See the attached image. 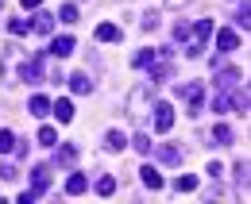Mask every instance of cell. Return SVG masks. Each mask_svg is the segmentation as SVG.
Returning a JSON list of instances; mask_svg holds the SVG:
<instances>
[{
	"label": "cell",
	"mask_w": 251,
	"mask_h": 204,
	"mask_svg": "<svg viewBox=\"0 0 251 204\" xmlns=\"http://www.w3.org/2000/svg\"><path fill=\"white\" fill-rule=\"evenodd\" d=\"M139 181H143L151 193H158V189H162V174H158L155 166H143V170H139Z\"/></svg>",
	"instance_id": "obj_9"
},
{
	"label": "cell",
	"mask_w": 251,
	"mask_h": 204,
	"mask_svg": "<svg viewBox=\"0 0 251 204\" xmlns=\"http://www.w3.org/2000/svg\"><path fill=\"white\" fill-rule=\"evenodd\" d=\"M20 4H24V12H39V4H43V0H20Z\"/></svg>",
	"instance_id": "obj_33"
},
{
	"label": "cell",
	"mask_w": 251,
	"mask_h": 204,
	"mask_svg": "<svg viewBox=\"0 0 251 204\" xmlns=\"http://www.w3.org/2000/svg\"><path fill=\"white\" fill-rule=\"evenodd\" d=\"M62 23H77V4H62Z\"/></svg>",
	"instance_id": "obj_25"
},
{
	"label": "cell",
	"mask_w": 251,
	"mask_h": 204,
	"mask_svg": "<svg viewBox=\"0 0 251 204\" xmlns=\"http://www.w3.org/2000/svg\"><path fill=\"white\" fill-rule=\"evenodd\" d=\"M236 181H240V189L248 193V162H236Z\"/></svg>",
	"instance_id": "obj_28"
},
{
	"label": "cell",
	"mask_w": 251,
	"mask_h": 204,
	"mask_svg": "<svg viewBox=\"0 0 251 204\" xmlns=\"http://www.w3.org/2000/svg\"><path fill=\"white\" fill-rule=\"evenodd\" d=\"M70 89H74V92H81V96H85V92H89V89H93V81H89V73H74V77H70Z\"/></svg>",
	"instance_id": "obj_18"
},
{
	"label": "cell",
	"mask_w": 251,
	"mask_h": 204,
	"mask_svg": "<svg viewBox=\"0 0 251 204\" xmlns=\"http://www.w3.org/2000/svg\"><path fill=\"white\" fill-rule=\"evenodd\" d=\"M131 66H135V69H147V66H155V50H139Z\"/></svg>",
	"instance_id": "obj_22"
},
{
	"label": "cell",
	"mask_w": 251,
	"mask_h": 204,
	"mask_svg": "<svg viewBox=\"0 0 251 204\" xmlns=\"http://www.w3.org/2000/svg\"><path fill=\"white\" fill-rule=\"evenodd\" d=\"M12 146H16V135L12 131H0V154H8Z\"/></svg>",
	"instance_id": "obj_29"
},
{
	"label": "cell",
	"mask_w": 251,
	"mask_h": 204,
	"mask_svg": "<svg viewBox=\"0 0 251 204\" xmlns=\"http://www.w3.org/2000/svg\"><path fill=\"white\" fill-rule=\"evenodd\" d=\"M27 112H31V116H50V100H47V96H31V100H27Z\"/></svg>",
	"instance_id": "obj_14"
},
{
	"label": "cell",
	"mask_w": 251,
	"mask_h": 204,
	"mask_svg": "<svg viewBox=\"0 0 251 204\" xmlns=\"http://www.w3.org/2000/svg\"><path fill=\"white\" fill-rule=\"evenodd\" d=\"M209 139H217V146H232V127H228V123H217Z\"/></svg>",
	"instance_id": "obj_16"
},
{
	"label": "cell",
	"mask_w": 251,
	"mask_h": 204,
	"mask_svg": "<svg viewBox=\"0 0 251 204\" xmlns=\"http://www.w3.org/2000/svg\"><path fill=\"white\" fill-rule=\"evenodd\" d=\"M50 189V166H35V174H31V193L35 197H43Z\"/></svg>",
	"instance_id": "obj_7"
},
{
	"label": "cell",
	"mask_w": 251,
	"mask_h": 204,
	"mask_svg": "<svg viewBox=\"0 0 251 204\" xmlns=\"http://www.w3.org/2000/svg\"><path fill=\"white\" fill-rule=\"evenodd\" d=\"M16 177H20V170H16V166H8V162L0 166V181H16Z\"/></svg>",
	"instance_id": "obj_30"
},
{
	"label": "cell",
	"mask_w": 251,
	"mask_h": 204,
	"mask_svg": "<svg viewBox=\"0 0 251 204\" xmlns=\"http://www.w3.org/2000/svg\"><path fill=\"white\" fill-rule=\"evenodd\" d=\"M8 31H12V35H27V31H31V20H12Z\"/></svg>",
	"instance_id": "obj_27"
},
{
	"label": "cell",
	"mask_w": 251,
	"mask_h": 204,
	"mask_svg": "<svg viewBox=\"0 0 251 204\" xmlns=\"http://www.w3.org/2000/svg\"><path fill=\"white\" fill-rule=\"evenodd\" d=\"M151 150L158 154V162H166V166H182V158H186V154H182V146H170V143L151 146Z\"/></svg>",
	"instance_id": "obj_5"
},
{
	"label": "cell",
	"mask_w": 251,
	"mask_h": 204,
	"mask_svg": "<svg viewBox=\"0 0 251 204\" xmlns=\"http://www.w3.org/2000/svg\"><path fill=\"white\" fill-rule=\"evenodd\" d=\"M189 35H193V27H189V23H178V27H174V39H178V43H186Z\"/></svg>",
	"instance_id": "obj_31"
},
{
	"label": "cell",
	"mask_w": 251,
	"mask_h": 204,
	"mask_svg": "<svg viewBox=\"0 0 251 204\" xmlns=\"http://www.w3.org/2000/svg\"><path fill=\"white\" fill-rule=\"evenodd\" d=\"M217 46L224 50V54L236 50V46H240V35H236V31H220V35H217Z\"/></svg>",
	"instance_id": "obj_13"
},
{
	"label": "cell",
	"mask_w": 251,
	"mask_h": 204,
	"mask_svg": "<svg viewBox=\"0 0 251 204\" xmlns=\"http://www.w3.org/2000/svg\"><path fill=\"white\" fill-rule=\"evenodd\" d=\"M116 39H120V27H116V23H100V27H97V43H116Z\"/></svg>",
	"instance_id": "obj_15"
},
{
	"label": "cell",
	"mask_w": 251,
	"mask_h": 204,
	"mask_svg": "<svg viewBox=\"0 0 251 204\" xmlns=\"http://www.w3.org/2000/svg\"><path fill=\"white\" fill-rule=\"evenodd\" d=\"M158 27V12H147L143 16V31H155Z\"/></svg>",
	"instance_id": "obj_32"
},
{
	"label": "cell",
	"mask_w": 251,
	"mask_h": 204,
	"mask_svg": "<svg viewBox=\"0 0 251 204\" xmlns=\"http://www.w3.org/2000/svg\"><path fill=\"white\" fill-rule=\"evenodd\" d=\"M50 112L58 116V123H70V119H74V104H70V100H54Z\"/></svg>",
	"instance_id": "obj_12"
},
{
	"label": "cell",
	"mask_w": 251,
	"mask_h": 204,
	"mask_svg": "<svg viewBox=\"0 0 251 204\" xmlns=\"http://www.w3.org/2000/svg\"><path fill=\"white\" fill-rule=\"evenodd\" d=\"M248 23H251V8H248V0H244V8L236 12V27H244V31H248Z\"/></svg>",
	"instance_id": "obj_26"
},
{
	"label": "cell",
	"mask_w": 251,
	"mask_h": 204,
	"mask_svg": "<svg viewBox=\"0 0 251 204\" xmlns=\"http://www.w3.org/2000/svg\"><path fill=\"white\" fill-rule=\"evenodd\" d=\"M74 158H77V146L66 143L62 150H58V166H74Z\"/></svg>",
	"instance_id": "obj_20"
},
{
	"label": "cell",
	"mask_w": 251,
	"mask_h": 204,
	"mask_svg": "<svg viewBox=\"0 0 251 204\" xmlns=\"http://www.w3.org/2000/svg\"><path fill=\"white\" fill-rule=\"evenodd\" d=\"M47 54H50V58H66V54H74V39H70V35L54 39V43L47 46Z\"/></svg>",
	"instance_id": "obj_8"
},
{
	"label": "cell",
	"mask_w": 251,
	"mask_h": 204,
	"mask_svg": "<svg viewBox=\"0 0 251 204\" xmlns=\"http://www.w3.org/2000/svg\"><path fill=\"white\" fill-rule=\"evenodd\" d=\"M151 96H155V81H139L127 96V116L131 119H143L151 112Z\"/></svg>",
	"instance_id": "obj_1"
},
{
	"label": "cell",
	"mask_w": 251,
	"mask_h": 204,
	"mask_svg": "<svg viewBox=\"0 0 251 204\" xmlns=\"http://www.w3.org/2000/svg\"><path fill=\"white\" fill-rule=\"evenodd\" d=\"M104 146H108V150H124L127 139L120 135V131H108V135H104Z\"/></svg>",
	"instance_id": "obj_21"
},
{
	"label": "cell",
	"mask_w": 251,
	"mask_h": 204,
	"mask_svg": "<svg viewBox=\"0 0 251 204\" xmlns=\"http://www.w3.org/2000/svg\"><path fill=\"white\" fill-rule=\"evenodd\" d=\"M240 81H244L240 69H220V73H217V89H220V92H236Z\"/></svg>",
	"instance_id": "obj_6"
},
{
	"label": "cell",
	"mask_w": 251,
	"mask_h": 204,
	"mask_svg": "<svg viewBox=\"0 0 251 204\" xmlns=\"http://www.w3.org/2000/svg\"><path fill=\"white\" fill-rule=\"evenodd\" d=\"M131 146H135V150H139V154H151V135H143V131H139V135H135V139H131Z\"/></svg>",
	"instance_id": "obj_23"
},
{
	"label": "cell",
	"mask_w": 251,
	"mask_h": 204,
	"mask_svg": "<svg viewBox=\"0 0 251 204\" xmlns=\"http://www.w3.org/2000/svg\"><path fill=\"white\" fill-rule=\"evenodd\" d=\"M170 127H174V108H170L166 100H158L155 104V131L162 135V131H170Z\"/></svg>",
	"instance_id": "obj_4"
},
{
	"label": "cell",
	"mask_w": 251,
	"mask_h": 204,
	"mask_svg": "<svg viewBox=\"0 0 251 204\" xmlns=\"http://www.w3.org/2000/svg\"><path fill=\"white\" fill-rule=\"evenodd\" d=\"M31 31H39V35H50V31H54V16H50V12H39V16L31 20Z\"/></svg>",
	"instance_id": "obj_10"
},
{
	"label": "cell",
	"mask_w": 251,
	"mask_h": 204,
	"mask_svg": "<svg viewBox=\"0 0 251 204\" xmlns=\"http://www.w3.org/2000/svg\"><path fill=\"white\" fill-rule=\"evenodd\" d=\"M0 12H4V0H0Z\"/></svg>",
	"instance_id": "obj_34"
},
{
	"label": "cell",
	"mask_w": 251,
	"mask_h": 204,
	"mask_svg": "<svg viewBox=\"0 0 251 204\" xmlns=\"http://www.w3.org/2000/svg\"><path fill=\"white\" fill-rule=\"evenodd\" d=\"M193 189H197V177H193V174L174 177V193H193Z\"/></svg>",
	"instance_id": "obj_19"
},
{
	"label": "cell",
	"mask_w": 251,
	"mask_h": 204,
	"mask_svg": "<svg viewBox=\"0 0 251 204\" xmlns=\"http://www.w3.org/2000/svg\"><path fill=\"white\" fill-rule=\"evenodd\" d=\"M178 96H186V112L189 116H201V112H205V85H201V81L178 85Z\"/></svg>",
	"instance_id": "obj_2"
},
{
	"label": "cell",
	"mask_w": 251,
	"mask_h": 204,
	"mask_svg": "<svg viewBox=\"0 0 251 204\" xmlns=\"http://www.w3.org/2000/svg\"><path fill=\"white\" fill-rule=\"evenodd\" d=\"M39 143L43 146H58V131H54V127H43V131H39Z\"/></svg>",
	"instance_id": "obj_24"
},
{
	"label": "cell",
	"mask_w": 251,
	"mask_h": 204,
	"mask_svg": "<svg viewBox=\"0 0 251 204\" xmlns=\"http://www.w3.org/2000/svg\"><path fill=\"white\" fill-rule=\"evenodd\" d=\"M112 193H116V177L112 174L97 177V197H112Z\"/></svg>",
	"instance_id": "obj_17"
},
{
	"label": "cell",
	"mask_w": 251,
	"mask_h": 204,
	"mask_svg": "<svg viewBox=\"0 0 251 204\" xmlns=\"http://www.w3.org/2000/svg\"><path fill=\"white\" fill-rule=\"evenodd\" d=\"M24 62H27V50H20V46H4L0 77H4V81H16V66H24Z\"/></svg>",
	"instance_id": "obj_3"
},
{
	"label": "cell",
	"mask_w": 251,
	"mask_h": 204,
	"mask_svg": "<svg viewBox=\"0 0 251 204\" xmlns=\"http://www.w3.org/2000/svg\"><path fill=\"white\" fill-rule=\"evenodd\" d=\"M89 189V181H85V174H70V181H66V193L70 197H81Z\"/></svg>",
	"instance_id": "obj_11"
}]
</instances>
